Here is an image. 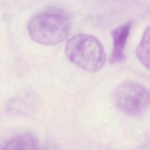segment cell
<instances>
[{
	"label": "cell",
	"instance_id": "1",
	"mask_svg": "<svg viewBox=\"0 0 150 150\" xmlns=\"http://www.w3.org/2000/svg\"><path fill=\"white\" fill-rule=\"evenodd\" d=\"M27 28L34 41L43 45H55L68 36L71 28V18L64 9L51 8L34 16Z\"/></svg>",
	"mask_w": 150,
	"mask_h": 150
},
{
	"label": "cell",
	"instance_id": "2",
	"mask_svg": "<svg viewBox=\"0 0 150 150\" xmlns=\"http://www.w3.org/2000/svg\"><path fill=\"white\" fill-rule=\"evenodd\" d=\"M64 53L71 63L88 72L98 71L106 62V54L101 43L91 35L79 33L70 38Z\"/></svg>",
	"mask_w": 150,
	"mask_h": 150
},
{
	"label": "cell",
	"instance_id": "3",
	"mask_svg": "<svg viewBox=\"0 0 150 150\" xmlns=\"http://www.w3.org/2000/svg\"><path fill=\"white\" fill-rule=\"evenodd\" d=\"M112 99L114 104L123 113L139 116L150 106V91L139 83L127 80L116 87Z\"/></svg>",
	"mask_w": 150,
	"mask_h": 150
},
{
	"label": "cell",
	"instance_id": "4",
	"mask_svg": "<svg viewBox=\"0 0 150 150\" xmlns=\"http://www.w3.org/2000/svg\"><path fill=\"white\" fill-rule=\"evenodd\" d=\"M39 103V98L35 91L27 88L18 93L9 101L7 111L15 117H30L37 111Z\"/></svg>",
	"mask_w": 150,
	"mask_h": 150
},
{
	"label": "cell",
	"instance_id": "5",
	"mask_svg": "<svg viewBox=\"0 0 150 150\" xmlns=\"http://www.w3.org/2000/svg\"><path fill=\"white\" fill-rule=\"evenodd\" d=\"M131 22L123 23L112 32V51L110 58V63L114 64L121 62L125 57L124 50L130 33Z\"/></svg>",
	"mask_w": 150,
	"mask_h": 150
},
{
	"label": "cell",
	"instance_id": "6",
	"mask_svg": "<svg viewBox=\"0 0 150 150\" xmlns=\"http://www.w3.org/2000/svg\"><path fill=\"white\" fill-rule=\"evenodd\" d=\"M38 138L32 133L23 132L9 140L4 150H39Z\"/></svg>",
	"mask_w": 150,
	"mask_h": 150
},
{
	"label": "cell",
	"instance_id": "7",
	"mask_svg": "<svg viewBox=\"0 0 150 150\" xmlns=\"http://www.w3.org/2000/svg\"><path fill=\"white\" fill-rule=\"evenodd\" d=\"M136 54L140 63L150 70V26L145 30L137 48Z\"/></svg>",
	"mask_w": 150,
	"mask_h": 150
},
{
	"label": "cell",
	"instance_id": "8",
	"mask_svg": "<svg viewBox=\"0 0 150 150\" xmlns=\"http://www.w3.org/2000/svg\"><path fill=\"white\" fill-rule=\"evenodd\" d=\"M43 150H57V148L54 144L52 142H48L45 144Z\"/></svg>",
	"mask_w": 150,
	"mask_h": 150
}]
</instances>
